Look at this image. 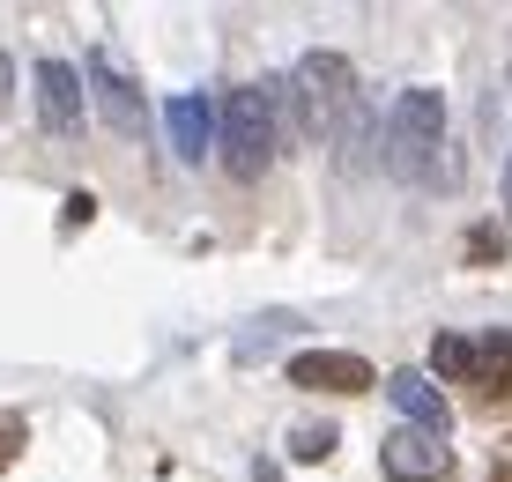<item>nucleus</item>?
<instances>
[{
    "mask_svg": "<svg viewBox=\"0 0 512 482\" xmlns=\"http://www.w3.org/2000/svg\"><path fill=\"white\" fill-rule=\"evenodd\" d=\"M379 164L401 186H438L446 178V97L438 89H401L379 134Z\"/></svg>",
    "mask_w": 512,
    "mask_h": 482,
    "instance_id": "obj_1",
    "label": "nucleus"
},
{
    "mask_svg": "<svg viewBox=\"0 0 512 482\" xmlns=\"http://www.w3.org/2000/svg\"><path fill=\"white\" fill-rule=\"evenodd\" d=\"M357 112V67L342 52H305L290 67V119L305 141H334Z\"/></svg>",
    "mask_w": 512,
    "mask_h": 482,
    "instance_id": "obj_2",
    "label": "nucleus"
},
{
    "mask_svg": "<svg viewBox=\"0 0 512 482\" xmlns=\"http://www.w3.org/2000/svg\"><path fill=\"white\" fill-rule=\"evenodd\" d=\"M275 97H282V82H253V89H231V97H223L216 149H223V164H231V178H260L275 164V149H282Z\"/></svg>",
    "mask_w": 512,
    "mask_h": 482,
    "instance_id": "obj_3",
    "label": "nucleus"
},
{
    "mask_svg": "<svg viewBox=\"0 0 512 482\" xmlns=\"http://www.w3.org/2000/svg\"><path fill=\"white\" fill-rule=\"evenodd\" d=\"M82 89L97 97L104 127L127 134V141H141V127H149V104H141V89H134V67L119 60L112 45H90V60H82Z\"/></svg>",
    "mask_w": 512,
    "mask_h": 482,
    "instance_id": "obj_4",
    "label": "nucleus"
},
{
    "mask_svg": "<svg viewBox=\"0 0 512 482\" xmlns=\"http://www.w3.org/2000/svg\"><path fill=\"white\" fill-rule=\"evenodd\" d=\"M290 386H305V394H372L379 371L364 364L357 349H297L290 356Z\"/></svg>",
    "mask_w": 512,
    "mask_h": 482,
    "instance_id": "obj_5",
    "label": "nucleus"
},
{
    "mask_svg": "<svg viewBox=\"0 0 512 482\" xmlns=\"http://www.w3.org/2000/svg\"><path fill=\"white\" fill-rule=\"evenodd\" d=\"M379 468L394 482H438V475H453V445L446 438H423V431L401 423V431L379 445Z\"/></svg>",
    "mask_w": 512,
    "mask_h": 482,
    "instance_id": "obj_6",
    "label": "nucleus"
},
{
    "mask_svg": "<svg viewBox=\"0 0 512 482\" xmlns=\"http://www.w3.org/2000/svg\"><path fill=\"white\" fill-rule=\"evenodd\" d=\"M82 97H90V89H82V67H67V60H38V119L52 134H82Z\"/></svg>",
    "mask_w": 512,
    "mask_h": 482,
    "instance_id": "obj_7",
    "label": "nucleus"
},
{
    "mask_svg": "<svg viewBox=\"0 0 512 482\" xmlns=\"http://www.w3.org/2000/svg\"><path fill=\"white\" fill-rule=\"evenodd\" d=\"M386 401H394V416L409 423V431H423V438L453 431V408H446V394H438L423 371H394V379H386Z\"/></svg>",
    "mask_w": 512,
    "mask_h": 482,
    "instance_id": "obj_8",
    "label": "nucleus"
},
{
    "mask_svg": "<svg viewBox=\"0 0 512 482\" xmlns=\"http://www.w3.org/2000/svg\"><path fill=\"white\" fill-rule=\"evenodd\" d=\"M164 127H171L179 164H208V156H216V112H208V97H171Z\"/></svg>",
    "mask_w": 512,
    "mask_h": 482,
    "instance_id": "obj_9",
    "label": "nucleus"
},
{
    "mask_svg": "<svg viewBox=\"0 0 512 482\" xmlns=\"http://www.w3.org/2000/svg\"><path fill=\"white\" fill-rule=\"evenodd\" d=\"M475 386H483L490 401L505 394L512 386V334L498 327V334H483V342H475Z\"/></svg>",
    "mask_w": 512,
    "mask_h": 482,
    "instance_id": "obj_10",
    "label": "nucleus"
},
{
    "mask_svg": "<svg viewBox=\"0 0 512 482\" xmlns=\"http://www.w3.org/2000/svg\"><path fill=\"white\" fill-rule=\"evenodd\" d=\"M431 371L438 379H475V342L468 334H438L431 342Z\"/></svg>",
    "mask_w": 512,
    "mask_h": 482,
    "instance_id": "obj_11",
    "label": "nucleus"
},
{
    "mask_svg": "<svg viewBox=\"0 0 512 482\" xmlns=\"http://www.w3.org/2000/svg\"><path fill=\"white\" fill-rule=\"evenodd\" d=\"M334 453V423H297L290 431V460H327Z\"/></svg>",
    "mask_w": 512,
    "mask_h": 482,
    "instance_id": "obj_12",
    "label": "nucleus"
},
{
    "mask_svg": "<svg viewBox=\"0 0 512 482\" xmlns=\"http://www.w3.org/2000/svg\"><path fill=\"white\" fill-rule=\"evenodd\" d=\"M468 260H475V267H498V260H505V230H498V223H475V230H468Z\"/></svg>",
    "mask_w": 512,
    "mask_h": 482,
    "instance_id": "obj_13",
    "label": "nucleus"
},
{
    "mask_svg": "<svg viewBox=\"0 0 512 482\" xmlns=\"http://www.w3.org/2000/svg\"><path fill=\"white\" fill-rule=\"evenodd\" d=\"M23 416H0V468H15V453H23Z\"/></svg>",
    "mask_w": 512,
    "mask_h": 482,
    "instance_id": "obj_14",
    "label": "nucleus"
},
{
    "mask_svg": "<svg viewBox=\"0 0 512 482\" xmlns=\"http://www.w3.org/2000/svg\"><path fill=\"white\" fill-rule=\"evenodd\" d=\"M8 97H15V60L0 52V112H8Z\"/></svg>",
    "mask_w": 512,
    "mask_h": 482,
    "instance_id": "obj_15",
    "label": "nucleus"
},
{
    "mask_svg": "<svg viewBox=\"0 0 512 482\" xmlns=\"http://www.w3.org/2000/svg\"><path fill=\"white\" fill-rule=\"evenodd\" d=\"M253 482H282V468H275V460H260V468H253Z\"/></svg>",
    "mask_w": 512,
    "mask_h": 482,
    "instance_id": "obj_16",
    "label": "nucleus"
},
{
    "mask_svg": "<svg viewBox=\"0 0 512 482\" xmlns=\"http://www.w3.org/2000/svg\"><path fill=\"white\" fill-rule=\"evenodd\" d=\"M505 216H512V156H505Z\"/></svg>",
    "mask_w": 512,
    "mask_h": 482,
    "instance_id": "obj_17",
    "label": "nucleus"
}]
</instances>
